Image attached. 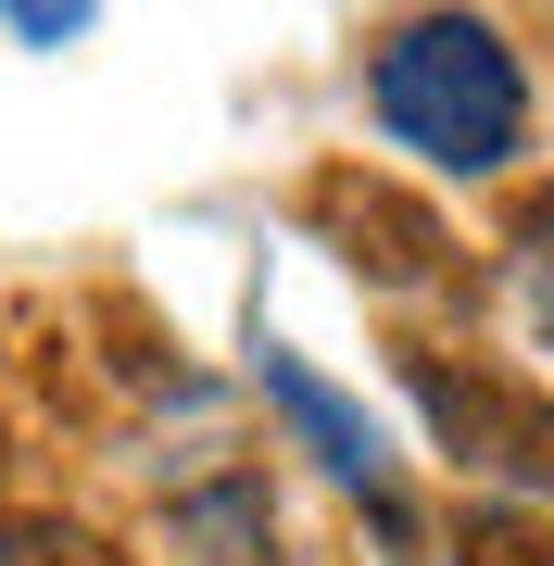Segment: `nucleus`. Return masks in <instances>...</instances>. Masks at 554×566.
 I'll use <instances>...</instances> for the list:
<instances>
[{"mask_svg":"<svg viewBox=\"0 0 554 566\" xmlns=\"http://www.w3.org/2000/svg\"><path fill=\"white\" fill-rule=\"evenodd\" d=\"M366 114L441 177H504L530 151V63L492 13H404L366 39Z\"/></svg>","mask_w":554,"mask_h":566,"instance_id":"1","label":"nucleus"},{"mask_svg":"<svg viewBox=\"0 0 554 566\" xmlns=\"http://www.w3.org/2000/svg\"><path fill=\"white\" fill-rule=\"evenodd\" d=\"M404 390H416L429 441L467 465V479H530V491H554V390H516V378L453 365V353H404Z\"/></svg>","mask_w":554,"mask_h":566,"instance_id":"2","label":"nucleus"},{"mask_svg":"<svg viewBox=\"0 0 554 566\" xmlns=\"http://www.w3.org/2000/svg\"><path fill=\"white\" fill-rule=\"evenodd\" d=\"M303 227H315L366 290H429L441 264H453L441 202L404 189V177H378V164H315V177H303Z\"/></svg>","mask_w":554,"mask_h":566,"instance_id":"3","label":"nucleus"},{"mask_svg":"<svg viewBox=\"0 0 554 566\" xmlns=\"http://www.w3.org/2000/svg\"><path fill=\"white\" fill-rule=\"evenodd\" d=\"M252 378H265V403L290 416V441L328 465L341 491H366V516H378V528H416V516H404V479H390V441H378V416L353 403V390H328L290 340H252Z\"/></svg>","mask_w":554,"mask_h":566,"instance_id":"4","label":"nucleus"},{"mask_svg":"<svg viewBox=\"0 0 554 566\" xmlns=\"http://www.w3.org/2000/svg\"><path fill=\"white\" fill-rule=\"evenodd\" d=\"M177 554L189 566H278V491H265V465H215V479H189L177 504Z\"/></svg>","mask_w":554,"mask_h":566,"instance_id":"5","label":"nucleus"},{"mask_svg":"<svg viewBox=\"0 0 554 566\" xmlns=\"http://www.w3.org/2000/svg\"><path fill=\"white\" fill-rule=\"evenodd\" d=\"M441 554L453 566H554V516H530V504H453V528H441Z\"/></svg>","mask_w":554,"mask_h":566,"instance_id":"6","label":"nucleus"},{"mask_svg":"<svg viewBox=\"0 0 554 566\" xmlns=\"http://www.w3.org/2000/svg\"><path fill=\"white\" fill-rule=\"evenodd\" d=\"M0 566H126V554L76 516H0Z\"/></svg>","mask_w":554,"mask_h":566,"instance_id":"7","label":"nucleus"},{"mask_svg":"<svg viewBox=\"0 0 554 566\" xmlns=\"http://www.w3.org/2000/svg\"><path fill=\"white\" fill-rule=\"evenodd\" d=\"M516 277H530V315H542V340H554V189H530V202H516Z\"/></svg>","mask_w":554,"mask_h":566,"instance_id":"8","label":"nucleus"}]
</instances>
